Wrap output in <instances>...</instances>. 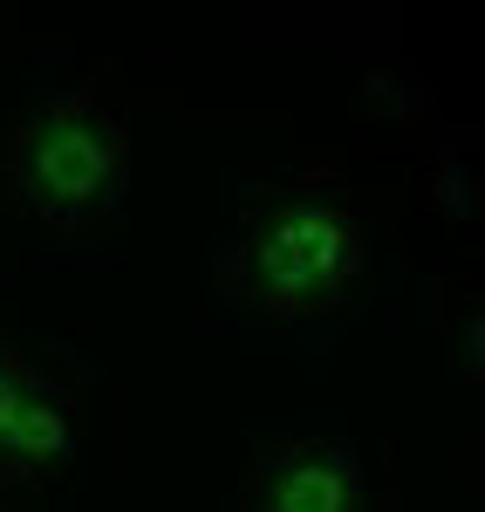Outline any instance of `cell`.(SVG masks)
Here are the masks:
<instances>
[{
  "instance_id": "obj_2",
  "label": "cell",
  "mask_w": 485,
  "mask_h": 512,
  "mask_svg": "<svg viewBox=\"0 0 485 512\" xmlns=\"http://www.w3.org/2000/svg\"><path fill=\"white\" fill-rule=\"evenodd\" d=\"M226 280L281 321L322 315L363 280V219L335 192H287L246 212L226 239Z\"/></svg>"
},
{
  "instance_id": "obj_1",
  "label": "cell",
  "mask_w": 485,
  "mask_h": 512,
  "mask_svg": "<svg viewBox=\"0 0 485 512\" xmlns=\"http://www.w3.org/2000/svg\"><path fill=\"white\" fill-rule=\"evenodd\" d=\"M7 185L48 233H96L130 192V130L96 89H69L14 123Z\"/></svg>"
},
{
  "instance_id": "obj_4",
  "label": "cell",
  "mask_w": 485,
  "mask_h": 512,
  "mask_svg": "<svg viewBox=\"0 0 485 512\" xmlns=\"http://www.w3.org/2000/svg\"><path fill=\"white\" fill-rule=\"evenodd\" d=\"M76 458V396L28 349L0 342V478H35Z\"/></svg>"
},
{
  "instance_id": "obj_3",
  "label": "cell",
  "mask_w": 485,
  "mask_h": 512,
  "mask_svg": "<svg viewBox=\"0 0 485 512\" xmlns=\"http://www.w3.org/2000/svg\"><path fill=\"white\" fill-rule=\"evenodd\" d=\"M246 512H383V485L342 437H281L253 458Z\"/></svg>"
}]
</instances>
